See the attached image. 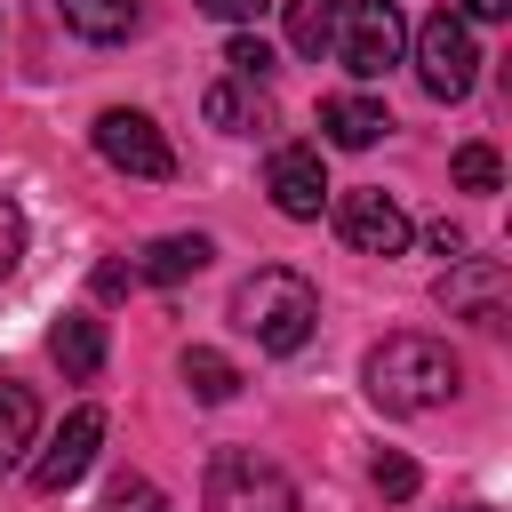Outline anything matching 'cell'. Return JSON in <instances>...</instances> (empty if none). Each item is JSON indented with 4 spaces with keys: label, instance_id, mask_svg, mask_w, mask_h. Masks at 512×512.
<instances>
[{
    "label": "cell",
    "instance_id": "obj_26",
    "mask_svg": "<svg viewBox=\"0 0 512 512\" xmlns=\"http://www.w3.org/2000/svg\"><path fill=\"white\" fill-rule=\"evenodd\" d=\"M432 248H440V256H448V264H456V256H464V232H456V224H448V216H440V224H432Z\"/></svg>",
    "mask_w": 512,
    "mask_h": 512
},
{
    "label": "cell",
    "instance_id": "obj_22",
    "mask_svg": "<svg viewBox=\"0 0 512 512\" xmlns=\"http://www.w3.org/2000/svg\"><path fill=\"white\" fill-rule=\"evenodd\" d=\"M16 264H24V208L0 192V280H8Z\"/></svg>",
    "mask_w": 512,
    "mask_h": 512
},
{
    "label": "cell",
    "instance_id": "obj_27",
    "mask_svg": "<svg viewBox=\"0 0 512 512\" xmlns=\"http://www.w3.org/2000/svg\"><path fill=\"white\" fill-rule=\"evenodd\" d=\"M456 16H464V24H472V16H480V24H496V16H512V0H464Z\"/></svg>",
    "mask_w": 512,
    "mask_h": 512
},
{
    "label": "cell",
    "instance_id": "obj_24",
    "mask_svg": "<svg viewBox=\"0 0 512 512\" xmlns=\"http://www.w3.org/2000/svg\"><path fill=\"white\" fill-rule=\"evenodd\" d=\"M192 8H208L216 24H256L264 16V0H192Z\"/></svg>",
    "mask_w": 512,
    "mask_h": 512
},
{
    "label": "cell",
    "instance_id": "obj_20",
    "mask_svg": "<svg viewBox=\"0 0 512 512\" xmlns=\"http://www.w3.org/2000/svg\"><path fill=\"white\" fill-rule=\"evenodd\" d=\"M104 512H168V496H160L144 472H120V480L104 488Z\"/></svg>",
    "mask_w": 512,
    "mask_h": 512
},
{
    "label": "cell",
    "instance_id": "obj_12",
    "mask_svg": "<svg viewBox=\"0 0 512 512\" xmlns=\"http://www.w3.org/2000/svg\"><path fill=\"white\" fill-rule=\"evenodd\" d=\"M384 128H392V112H384L376 96H360V88H352V96H328V104H320V136H328L336 152H368V144H376Z\"/></svg>",
    "mask_w": 512,
    "mask_h": 512
},
{
    "label": "cell",
    "instance_id": "obj_7",
    "mask_svg": "<svg viewBox=\"0 0 512 512\" xmlns=\"http://www.w3.org/2000/svg\"><path fill=\"white\" fill-rule=\"evenodd\" d=\"M336 232H344L360 256H400V248L416 240L408 208H400L392 192H376V184H352V192H336Z\"/></svg>",
    "mask_w": 512,
    "mask_h": 512
},
{
    "label": "cell",
    "instance_id": "obj_28",
    "mask_svg": "<svg viewBox=\"0 0 512 512\" xmlns=\"http://www.w3.org/2000/svg\"><path fill=\"white\" fill-rule=\"evenodd\" d=\"M464 512H488V504H464Z\"/></svg>",
    "mask_w": 512,
    "mask_h": 512
},
{
    "label": "cell",
    "instance_id": "obj_9",
    "mask_svg": "<svg viewBox=\"0 0 512 512\" xmlns=\"http://www.w3.org/2000/svg\"><path fill=\"white\" fill-rule=\"evenodd\" d=\"M96 448H104V408H72V416L56 424V440L32 456V488H40V496H64V488L96 464Z\"/></svg>",
    "mask_w": 512,
    "mask_h": 512
},
{
    "label": "cell",
    "instance_id": "obj_16",
    "mask_svg": "<svg viewBox=\"0 0 512 512\" xmlns=\"http://www.w3.org/2000/svg\"><path fill=\"white\" fill-rule=\"evenodd\" d=\"M344 8H352V0H288V48H296V56H328Z\"/></svg>",
    "mask_w": 512,
    "mask_h": 512
},
{
    "label": "cell",
    "instance_id": "obj_23",
    "mask_svg": "<svg viewBox=\"0 0 512 512\" xmlns=\"http://www.w3.org/2000/svg\"><path fill=\"white\" fill-rule=\"evenodd\" d=\"M376 496L408 504V496H416V464H408V456H376Z\"/></svg>",
    "mask_w": 512,
    "mask_h": 512
},
{
    "label": "cell",
    "instance_id": "obj_1",
    "mask_svg": "<svg viewBox=\"0 0 512 512\" xmlns=\"http://www.w3.org/2000/svg\"><path fill=\"white\" fill-rule=\"evenodd\" d=\"M360 384L384 416H424V408H448L464 368L440 336H384L368 360H360Z\"/></svg>",
    "mask_w": 512,
    "mask_h": 512
},
{
    "label": "cell",
    "instance_id": "obj_13",
    "mask_svg": "<svg viewBox=\"0 0 512 512\" xmlns=\"http://www.w3.org/2000/svg\"><path fill=\"white\" fill-rule=\"evenodd\" d=\"M208 256H216V248H208L200 232H160V240L136 256V280H152V288H176V280H192Z\"/></svg>",
    "mask_w": 512,
    "mask_h": 512
},
{
    "label": "cell",
    "instance_id": "obj_17",
    "mask_svg": "<svg viewBox=\"0 0 512 512\" xmlns=\"http://www.w3.org/2000/svg\"><path fill=\"white\" fill-rule=\"evenodd\" d=\"M32 432H40V400L16 376H0V464H16L32 448Z\"/></svg>",
    "mask_w": 512,
    "mask_h": 512
},
{
    "label": "cell",
    "instance_id": "obj_14",
    "mask_svg": "<svg viewBox=\"0 0 512 512\" xmlns=\"http://www.w3.org/2000/svg\"><path fill=\"white\" fill-rule=\"evenodd\" d=\"M48 352H56L64 376H96V368H104V320H96V312H64V320L48 328Z\"/></svg>",
    "mask_w": 512,
    "mask_h": 512
},
{
    "label": "cell",
    "instance_id": "obj_2",
    "mask_svg": "<svg viewBox=\"0 0 512 512\" xmlns=\"http://www.w3.org/2000/svg\"><path fill=\"white\" fill-rule=\"evenodd\" d=\"M232 328L256 336V352H304L320 328V288L288 264H264L232 288Z\"/></svg>",
    "mask_w": 512,
    "mask_h": 512
},
{
    "label": "cell",
    "instance_id": "obj_11",
    "mask_svg": "<svg viewBox=\"0 0 512 512\" xmlns=\"http://www.w3.org/2000/svg\"><path fill=\"white\" fill-rule=\"evenodd\" d=\"M200 112H208V128H224V136H264V128H280V112H272V88H256V80H216L208 96H200Z\"/></svg>",
    "mask_w": 512,
    "mask_h": 512
},
{
    "label": "cell",
    "instance_id": "obj_5",
    "mask_svg": "<svg viewBox=\"0 0 512 512\" xmlns=\"http://www.w3.org/2000/svg\"><path fill=\"white\" fill-rule=\"evenodd\" d=\"M400 48H408V24H400L392 0H352V8H344V24H336V56H344L352 80H384V72L400 64Z\"/></svg>",
    "mask_w": 512,
    "mask_h": 512
},
{
    "label": "cell",
    "instance_id": "obj_25",
    "mask_svg": "<svg viewBox=\"0 0 512 512\" xmlns=\"http://www.w3.org/2000/svg\"><path fill=\"white\" fill-rule=\"evenodd\" d=\"M128 288H136V264H120V256L96 264V296H128Z\"/></svg>",
    "mask_w": 512,
    "mask_h": 512
},
{
    "label": "cell",
    "instance_id": "obj_19",
    "mask_svg": "<svg viewBox=\"0 0 512 512\" xmlns=\"http://www.w3.org/2000/svg\"><path fill=\"white\" fill-rule=\"evenodd\" d=\"M456 184H464V192H496V184H504L496 144H456Z\"/></svg>",
    "mask_w": 512,
    "mask_h": 512
},
{
    "label": "cell",
    "instance_id": "obj_3",
    "mask_svg": "<svg viewBox=\"0 0 512 512\" xmlns=\"http://www.w3.org/2000/svg\"><path fill=\"white\" fill-rule=\"evenodd\" d=\"M208 512H304L296 480L256 456V448H216L208 456Z\"/></svg>",
    "mask_w": 512,
    "mask_h": 512
},
{
    "label": "cell",
    "instance_id": "obj_8",
    "mask_svg": "<svg viewBox=\"0 0 512 512\" xmlns=\"http://www.w3.org/2000/svg\"><path fill=\"white\" fill-rule=\"evenodd\" d=\"M96 152H104L120 176H168V168H176V152H168V136L152 128V112H128V104L96 112Z\"/></svg>",
    "mask_w": 512,
    "mask_h": 512
},
{
    "label": "cell",
    "instance_id": "obj_10",
    "mask_svg": "<svg viewBox=\"0 0 512 512\" xmlns=\"http://www.w3.org/2000/svg\"><path fill=\"white\" fill-rule=\"evenodd\" d=\"M264 192H272V208H280V216L312 224V216L328 208V168H320V144H280V152H272V168H264Z\"/></svg>",
    "mask_w": 512,
    "mask_h": 512
},
{
    "label": "cell",
    "instance_id": "obj_15",
    "mask_svg": "<svg viewBox=\"0 0 512 512\" xmlns=\"http://www.w3.org/2000/svg\"><path fill=\"white\" fill-rule=\"evenodd\" d=\"M56 16H64V32H80L88 48H112V40L136 32V0H56Z\"/></svg>",
    "mask_w": 512,
    "mask_h": 512
},
{
    "label": "cell",
    "instance_id": "obj_4",
    "mask_svg": "<svg viewBox=\"0 0 512 512\" xmlns=\"http://www.w3.org/2000/svg\"><path fill=\"white\" fill-rule=\"evenodd\" d=\"M416 80H424V96H440V104L472 96L480 48H472V24H464L456 8H432V16L416 24Z\"/></svg>",
    "mask_w": 512,
    "mask_h": 512
},
{
    "label": "cell",
    "instance_id": "obj_18",
    "mask_svg": "<svg viewBox=\"0 0 512 512\" xmlns=\"http://www.w3.org/2000/svg\"><path fill=\"white\" fill-rule=\"evenodd\" d=\"M176 368H184V384H192V400H208V408H224V400L240 392V368H232L224 352H208V344H192V352H184Z\"/></svg>",
    "mask_w": 512,
    "mask_h": 512
},
{
    "label": "cell",
    "instance_id": "obj_6",
    "mask_svg": "<svg viewBox=\"0 0 512 512\" xmlns=\"http://www.w3.org/2000/svg\"><path fill=\"white\" fill-rule=\"evenodd\" d=\"M432 296H440L448 320H472V328H504L512 320V272L496 256H456Z\"/></svg>",
    "mask_w": 512,
    "mask_h": 512
},
{
    "label": "cell",
    "instance_id": "obj_21",
    "mask_svg": "<svg viewBox=\"0 0 512 512\" xmlns=\"http://www.w3.org/2000/svg\"><path fill=\"white\" fill-rule=\"evenodd\" d=\"M224 64H232V80H272V48L256 40V32H232V48H224Z\"/></svg>",
    "mask_w": 512,
    "mask_h": 512
}]
</instances>
